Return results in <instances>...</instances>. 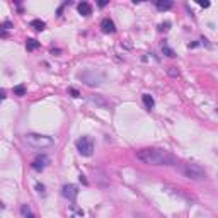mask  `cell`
Returning a JSON list of instances; mask_svg holds the SVG:
<instances>
[{
    "label": "cell",
    "instance_id": "5bb4252c",
    "mask_svg": "<svg viewBox=\"0 0 218 218\" xmlns=\"http://www.w3.org/2000/svg\"><path fill=\"white\" fill-rule=\"evenodd\" d=\"M38 48H39V41L32 39V38H29V39L26 41V50H28V51H34Z\"/></svg>",
    "mask_w": 218,
    "mask_h": 218
},
{
    "label": "cell",
    "instance_id": "603a6c76",
    "mask_svg": "<svg viewBox=\"0 0 218 218\" xmlns=\"http://www.w3.org/2000/svg\"><path fill=\"white\" fill-rule=\"evenodd\" d=\"M20 211H22L24 216H26L28 213H31V210H29V205H22V206H20Z\"/></svg>",
    "mask_w": 218,
    "mask_h": 218
},
{
    "label": "cell",
    "instance_id": "3957f363",
    "mask_svg": "<svg viewBox=\"0 0 218 218\" xmlns=\"http://www.w3.org/2000/svg\"><path fill=\"white\" fill-rule=\"evenodd\" d=\"M79 79L89 87H97L106 80V73H102L99 70H83L79 73Z\"/></svg>",
    "mask_w": 218,
    "mask_h": 218
},
{
    "label": "cell",
    "instance_id": "83f0119b",
    "mask_svg": "<svg viewBox=\"0 0 218 218\" xmlns=\"http://www.w3.org/2000/svg\"><path fill=\"white\" fill-rule=\"evenodd\" d=\"M198 44H199V43H189V44H187V48H196Z\"/></svg>",
    "mask_w": 218,
    "mask_h": 218
},
{
    "label": "cell",
    "instance_id": "4fadbf2b",
    "mask_svg": "<svg viewBox=\"0 0 218 218\" xmlns=\"http://www.w3.org/2000/svg\"><path fill=\"white\" fill-rule=\"evenodd\" d=\"M142 101H143V104H145V107H147L148 111H150V109H153L155 101H153V97H152L150 94H143L142 95Z\"/></svg>",
    "mask_w": 218,
    "mask_h": 218
},
{
    "label": "cell",
    "instance_id": "4316f807",
    "mask_svg": "<svg viewBox=\"0 0 218 218\" xmlns=\"http://www.w3.org/2000/svg\"><path fill=\"white\" fill-rule=\"evenodd\" d=\"M4 99H5V92L0 91V101H4Z\"/></svg>",
    "mask_w": 218,
    "mask_h": 218
},
{
    "label": "cell",
    "instance_id": "9a60e30c",
    "mask_svg": "<svg viewBox=\"0 0 218 218\" xmlns=\"http://www.w3.org/2000/svg\"><path fill=\"white\" fill-rule=\"evenodd\" d=\"M31 26L36 29V31H43V29L46 28L44 20H41V19H34V20H31Z\"/></svg>",
    "mask_w": 218,
    "mask_h": 218
},
{
    "label": "cell",
    "instance_id": "52a82bcc",
    "mask_svg": "<svg viewBox=\"0 0 218 218\" xmlns=\"http://www.w3.org/2000/svg\"><path fill=\"white\" fill-rule=\"evenodd\" d=\"M87 101L91 104H94L95 107H102V109H107V107H109V102L104 99V95H99V94H91L87 97Z\"/></svg>",
    "mask_w": 218,
    "mask_h": 218
},
{
    "label": "cell",
    "instance_id": "5b68a950",
    "mask_svg": "<svg viewBox=\"0 0 218 218\" xmlns=\"http://www.w3.org/2000/svg\"><path fill=\"white\" fill-rule=\"evenodd\" d=\"M75 147H77V150H79L80 155L91 157V155L94 153V140H92L91 136H80V138L75 142Z\"/></svg>",
    "mask_w": 218,
    "mask_h": 218
},
{
    "label": "cell",
    "instance_id": "484cf974",
    "mask_svg": "<svg viewBox=\"0 0 218 218\" xmlns=\"http://www.w3.org/2000/svg\"><path fill=\"white\" fill-rule=\"evenodd\" d=\"M104 5H107V0H101L99 2V7H104Z\"/></svg>",
    "mask_w": 218,
    "mask_h": 218
},
{
    "label": "cell",
    "instance_id": "ffe728a7",
    "mask_svg": "<svg viewBox=\"0 0 218 218\" xmlns=\"http://www.w3.org/2000/svg\"><path fill=\"white\" fill-rule=\"evenodd\" d=\"M167 73H169L171 77H179V70L176 67H171L169 70H167Z\"/></svg>",
    "mask_w": 218,
    "mask_h": 218
},
{
    "label": "cell",
    "instance_id": "7402d4cb",
    "mask_svg": "<svg viewBox=\"0 0 218 218\" xmlns=\"http://www.w3.org/2000/svg\"><path fill=\"white\" fill-rule=\"evenodd\" d=\"M68 92L72 94V97H80V92L77 91V89H73V87H70V89H68Z\"/></svg>",
    "mask_w": 218,
    "mask_h": 218
},
{
    "label": "cell",
    "instance_id": "7a4b0ae2",
    "mask_svg": "<svg viewBox=\"0 0 218 218\" xmlns=\"http://www.w3.org/2000/svg\"><path fill=\"white\" fill-rule=\"evenodd\" d=\"M177 171L187 179H193V181H203L206 179V172L201 165L198 164H183V165L177 167Z\"/></svg>",
    "mask_w": 218,
    "mask_h": 218
},
{
    "label": "cell",
    "instance_id": "ba28073f",
    "mask_svg": "<svg viewBox=\"0 0 218 218\" xmlns=\"http://www.w3.org/2000/svg\"><path fill=\"white\" fill-rule=\"evenodd\" d=\"M94 174H95V183H97V186H101V187L109 186V179H107V176L104 174L101 169H94Z\"/></svg>",
    "mask_w": 218,
    "mask_h": 218
},
{
    "label": "cell",
    "instance_id": "2e32d148",
    "mask_svg": "<svg viewBox=\"0 0 218 218\" xmlns=\"http://www.w3.org/2000/svg\"><path fill=\"white\" fill-rule=\"evenodd\" d=\"M162 53H164L165 56H169V58H176V51L172 50V48H169V46H167L165 43L162 44Z\"/></svg>",
    "mask_w": 218,
    "mask_h": 218
},
{
    "label": "cell",
    "instance_id": "30bf717a",
    "mask_svg": "<svg viewBox=\"0 0 218 218\" xmlns=\"http://www.w3.org/2000/svg\"><path fill=\"white\" fill-rule=\"evenodd\" d=\"M46 164H48V157H38V159H34V162L31 164V167L34 169V171H38V172H41L46 167Z\"/></svg>",
    "mask_w": 218,
    "mask_h": 218
},
{
    "label": "cell",
    "instance_id": "44dd1931",
    "mask_svg": "<svg viewBox=\"0 0 218 218\" xmlns=\"http://www.w3.org/2000/svg\"><path fill=\"white\" fill-rule=\"evenodd\" d=\"M171 29V22H162L159 24V31H169Z\"/></svg>",
    "mask_w": 218,
    "mask_h": 218
},
{
    "label": "cell",
    "instance_id": "cb8c5ba5",
    "mask_svg": "<svg viewBox=\"0 0 218 218\" xmlns=\"http://www.w3.org/2000/svg\"><path fill=\"white\" fill-rule=\"evenodd\" d=\"M80 183H82L83 184V186H87V184H89V181H87V179H85V176H82V174H80Z\"/></svg>",
    "mask_w": 218,
    "mask_h": 218
},
{
    "label": "cell",
    "instance_id": "d4e9b609",
    "mask_svg": "<svg viewBox=\"0 0 218 218\" xmlns=\"http://www.w3.org/2000/svg\"><path fill=\"white\" fill-rule=\"evenodd\" d=\"M199 5L201 7H210V2H199Z\"/></svg>",
    "mask_w": 218,
    "mask_h": 218
},
{
    "label": "cell",
    "instance_id": "f1b7e54d",
    "mask_svg": "<svg viewBox=\"0 0 218 218\" xmlns=\"http://www.w3.org/2000/svg\"><path fill=\"white\" fill-rule=\"evenodd\" d=\"M26 218H36V216L32 213H28V215H26Z\"/></svg>",
    "mask_w": 218,
    "mask_h": 218
},
{
    "label": "cell",
    "instance_id": "277c9868",
    "mask_svg": "<svg viewBox=\"0 0 218 218\" xmlns=\"http://www.w3.org/2000/svg\"><path fill=\"white\" fill-rule=\"evenodd\" d=\"M26 142H28V145H31V147L43 150V148L53 147L55 140L48 135H41V133H28V135H26Z\"/></svg>",
    "mask_w": 218,
    "mask_h": 218
},
{
    "label": "cell",
    "instance_id": "e0dca14e",
    "mask_svg": "<svg viewBox=\"0 0 218 218\" xmlns=\"http://www.w3.org/2000/svg\"><path fill=\"white\" fill-rule=\"evenodd\" d=\"M14 94H16V95H24V94H26V87H24V85H17V87H14Z\"/></svg>",
    "mask_w": 218,
    "mask_h": 218
},
{
    "label": "cell",
    "instance_id": "ac0fdd59",
    "mask_svg": "<svg viewBox=\"0 0 218 218\" xmlns=\"http://www.w3.org/2000/svg\"><path fill=\"white\" fill-rule=\"evenodd\" d=\"M36 191H38V193H39L41 196H44V194H46V187H44L41 183H38V184H36Z\"/></svg>",
    "mask_w": 218,
    "mask_h": 218
},
{
    "label": "cell",
    "instance_id": "8fae6325",
    "mask_svg": "<svg viewBox=\"0 0 218 218\" xmlns=\"http://www.w3.org/2000/svg\"><path fill=\"white\" fill-rule=\"evenodd\" d=\"M77 9H79V14L80 16H91L92 14V7H91V4H87V2H80L79 5H77Z\"/></svg>",
    "mask_w": 218,
    "mask_h": 218
},
{
    "label": "cell",
    "instance_id": "f546056e",
    "mask_svg": "<svg viewBox=\"0 0 218 218\" xmlns=\"http://www.w3.org/2000/svg\"><path fill=\"white\" fill-rule=\"evenodd\" d=\"M4 208H5V205H4L2 201H0V210H4Z\"/></svg>",
    "mask_w": 218,
    "mask_h": 218
},
{
    "label": "cell",
    "instance_id": "6da1fadb",
    "mask_svg": "<svg viewBox=\"0 0 218 218\" xmlns=\"http://www.w3.org/2000/svg\"><path fill=\"white\" fill-rule=\"evenodd\" d=\"M136 159L148 165H176L177 159L164 148H143L136 152Z\"/></svg>",
    "mask_w": 218,
    "mask_h": 218
},
{
    "label": "cell",
    "instance_id": "d6986e66",
    "mask_svg": "<svg viewBox=\"0 0 218 218\" xmlns=\"http://www.w3.org/2000/svg\"><path fill=\"white\" fill-rule=\"evenodd\" d=\"M7 29H12V22H9V20H5L2 26H0V32H5Z\"/></svg>",
    "mask_w": 218,
    "mask_h": 218
},
{
    "label": "cell",
    "instance_id": "9c48e42d",
    "mask_svg": "<svg viewBox=\"0 0 218 218\" xmlns=\"http://www.w3.org/2000/svg\"><path fill=\"white\" fill-rule=\"evenodd\" d=\"M101 29H102V32H106V34H113V32H116V26H114V22H113L109 17H106V19L101 20Z\"/></svg>",
    "mask_w": 218,
    "mask_h": 218
},
{
    "label": "cell",
    "instance_id": "7c38bea8",
    "mask_svg": "<svg viewBox=\"0 0 218 218\" xmlns=\"http://www.w3.org/2000/svg\"><path fill=\"white\" fill-rule=\"evenodd\" d=\"M155 7L159 9V10H171V9L174 7V4H172L171 0H157V2H155Z\"/></svg>",
    "mask_w": 218,
    "mask_h": 218
},
{
    "label": "cell",
    "instance_id": "8992f818",
    "mask_svg": "<svg viewBox=\"0 0 218 218\" xmlns=\"http://www.w3.org/2000/svg\"><path fill=\"white\" fill-rule=\"evenodd\" d=\"M61 196H63V198H67L68 201L75 203L77 196H79V187L73 186V184H65V186L61 187Z\"/></svg>",
    "mask_w": 218,
    "mask_h": 218
}]
</instances>
